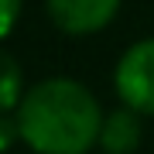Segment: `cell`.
<instances>
[{
    "label": "cell",
    "mask_w": 154,
    "mask_h": 154,
    "mask_svg": "<svg viewBox=\"0 0 154 154\" xmlns=\"http://www.w3.org/2000/svg\"><path fill=\"white\" fill-rule=\"evenodd\" d=\"M17 134L41 154H82L103 134L99 103L75 79H41L17 106Z\"/></svg>",
    "instance_id": "cell-1"
},
{
    "label": "cell",
    "mask_w": 154,
    "mask_h": 154,
    "mask_svg": "<svg viewBox=\"0 0 154 154\" xmlns=\"http://www.w3.org/2000/svg\"><path fill=\"white\" fill-rule=\"evenodd\" d=\"M116 93L127 110L154 113V38L134 41L116 62Z\"/></svg>",
    "instance_id": "cell-2"
},
{
    "label": "cell",
    "mask_w": 154,
    "mask_h": 154,
    "mask_svg": "<svg viewBox=\"0 0 154 154\" xmlns=\"http://www.w3.org/2000/svg\"><path fill=\"white\" fill-rule=\"evenodd\" d=\"M120 0H48L51 17L65 31H96L113 17Z\"/></svg>",
    "instance_id": "cell-3"
},
{
    "label": "cell",
    "mask_w": 154,
    "mask_h": 154,
    "mask_svg": "<svg viewBox=\"0 0 154 154\" xmlns=\"http://www.w3.org/2000/svg\"><path fill=\"white\" fill-rule=\"evenodd\" d=\"M137 116H134V110H116L106 116L103 123V134H99V140H103V147L110 154H127L137 144Z\"/></svg>",
    "instance_id": "cell-4"
},
{
    "label": "cell",
    "mask_w": 154,
    "mask_h": 154,
    "mask_svg": "<svg viewBox=\"0 0 154 154\" xmlns=\"http://www.w3.org/2000/svg\"><path fill=\"white\" fill-rule=\"evenodd\" d=\"M21 103V65L0 48V110Z\"/></svg>",
    "instance_id": "cell-5"
},
{
    "label": "cell",
    "mask_w": 154,
    "mask_h": 154,
    "mask_svg": "<svg viewBox=\"0 0 154 154\" xmlns=\"http://www.w3.org/2000/svg\"><path fill=\"white\" fill-rule=\"evenodd\" d=\"M17 11H21V0H0V38L11 31V24L17 21Z\"/></svg>",
    "instance_id": "cell-6"
},
{
    "label": "cell",
    "mask_w": 154,
    "mask_h": 154,
    "mask_svg": "<svg viewBox=\"0 0 154 154\" xmlns=\"http://www.w3.org/2000/svg\"><path fill=\"white\" fill-rule=\"evenodd\" d=\"M11 130H14V127H11V123H7V120H0V147H4V144H7V140H11V137H14V134H11Z\"/></svg>",
    "instance_id": "cell-7"
}]
</instances>
